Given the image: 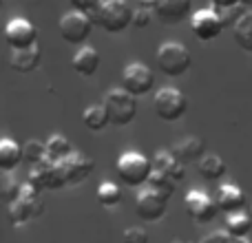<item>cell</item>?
Returning <instances> with one entry per match:
<instances>
[{
  "label": "cell",
  "instance_id": "35",
  "mask_svg": "<svg viewBox=\"0 0 252 243\" xmlns=\"http://www.w3.org/2000/svg\"><path fill=\"white\" fill-rule=\"evenodd\" d=\"M201 243H246V241H241V239H235V237H230L228 232H219V235H210V237H206Z\"/></svg>",
  "mask_w": 252,
  "mask_h": 243
},
{
  "label": "cell",
  "instance_id": "19",
  "mask_svg": "<svg viewBox=\"0 0 252 243\" xmlns=\"http://www.w3.org/2000/svg\"><path fill=\"white\" fill-rule=\"evenodd\" d=\"M151 161H153V170H159V173L168 175V177L175 179L177 183L186 177V166H184L170 151H157Z\"/></svg>",
  "mask_w": 252,
  "mask_h": 243
},
{
  "label": "cell",
  "instance_id": "30",
  "mask_svg": "<svg viewBox=\"0 0 252 243\" xmlns=\"http://www.w3.org/2000/svg\"><path fill=\"white\" fill-rule=\"evenodd\" d=\"M0 195H2V201H4V204L11 206L13 201L20 199V195H22V183L18 182V179L9 177V175H4L2 188H0Z\"/></svg>",
  "mask_w": 252,
  "mask_h": 243
},
{
  "label": "cell",
  "instance_id": "4",
  "mask_svg": "<svg viewBox=\"0 0 252 243\" xmlns=\"http://www.w3.org/2000/svg\"><path fill=\"white\" fill-rule=\"evenodd\" d=\"M102 106L106 109L109 122L113 126H128L137 115V100L124 89H111L104 95Z\"/></svg>",
  "mask_w": 252,
  "mask_h": 243
},
{
  "label": "cell",
  "instance_id": "11",
  "mask_svg": "<svg viewBox=\"0 0 252 243\" xmlns=\"http://www.w3.org/2000/svg\"><path fill=\"white\" fill-rule=\"evenodd\" d=\"M4 40L11 47V51H22L38 44V29L27 18H13L4 27Z\"/></svg>",
  "mask_w": 252,
  "mask_h": 243
},
{
  "label": "cell",
  "instance_id": "33",
  "mask_svg": "<svg viewBox=\"0 0 252 243\" xmlns=\"http://www.w3.org/2000/svg\"><path fill=\"white\" fill-rule=\"evenodd\" d=\"M69 2L75 11H82V13H97V9L102 7L100 0H69Z\"/></svg>",
  "mask_w": 252,
  "mask_h": 243
},
{
  "label": "cell",
  "instance_id": "28",
  "mask_svg": "<svg viewBox=\"0 0 252 243\" xmlns=\"http://www.w3.org/2000/svg\"><path fill=\"white\" fill-rule=\"evenodd\" d=\"M148 188H153L155 192H159V195H164L166 199H170L173 192H175V188H177V182L170 179L168 175L159 173V170H153L151 179H148Z\"/></svg>",
  "mask_w": 252,
  "mask_h": 243
},
{
  "label": "cell",
  "instance_id": "23",
  "mask_svg": "<svg viewBox=\"0 0 252 243\" xmlns=\"http://www.w3.org/2000/svg\"><path fill=\"white\" fill-rule=\"evenodd\" d=\"M71 152H73V146H71V142L64 135L53 133L47 139V161H51V164H62Z\"/></svg>",
  "mask_w": 252,
  "mask_h": 243
},
{
  "label": "cell",
  "instance_id": "26",
  "mask_svg": "<svg viewBox=\"0 0 252 243\" xmlns=\"http://www.w3.org/2000/svg\"><path fill=\"white\" fill-rule=\"evenodd\" d=\"M97 201H100V206H104V208H115V206L122 204V188L118 186L115 182H102L100 186H97V192H95Z\"/></svg>",
  "mask_w": 252,
  "mask_h": 243
},
{
  "label": "cell",
  "instance_id": "20",
  "mask_svg": "<svg viewBox=\"0 0 252 243\" xmlns=\"http://www.w3.org/2000/svg\"><path fill=\"white\" fill-rule=\"evenodd\" d=\"M71 64H73V71L78 75L91 78V75H95V71L100 69V53H97V49H93V47H82L75 51Z\"/></svg>",
  "mask_w": 252,
  "mask_h": 243
},
{
  "label": "cell",
  "instance_id": "8",
  "mask_svg": "<svg viewBox=\"0 0 252 243\" xmlns=\"http://www.w3.org/2000/svg\"><path fill=\"white\" fill-rule=\"evenodd\" d=\"M27 183H29L31 188H35L38 192L62 190L64 186H69L60 164H51V161H42V164H38V166H31L29 175H27Z\"/></svg>",
  "mask_w": 252,
  "mask_h": 243
},
{
  "label": "cell",
  "instance_id": "9",
  "mask_svg": "<svg viewBox=\"0 0 252 243\" xmlns=\"http://www.w3.org/2000/svg\"><path fill=\"white\" fill-rule=\"evenodd\" d=\"M184 208H186V214L195 223H213V219L219 213L217 199H213L201 188H195V190H190L184 197Z\"/></svg>",
  "mask_w": 252,
  "mask_h": 243
},
{
  "label": "cell",
  "instance_id": "7",
  "mask_svg": "<svg viewBox=\"0 0 252 243\" xmlns=\"http://www.w3.org/2000/svg\"><path fill=\"white\" fill-rule=\"evenodd\" d=\"M62 40L66 44H84L89 40L93 31V20L89 18V13L82 11H69L60 18V25H58Z\"/></svg>",
  "mask_w": 252,
  "mask_h": 243
},
{
  "label": "cell",
  "instance_id": "10",
  "mask_svg": "<svg viewBox=\"0 0 252 243\" xmlns=\"http://www.w3.org/2000/svg\"><path fill=\"white\" fill-rule=\"evenodd\" d=\"M155 87V75L142 62H133L122 71V89L128 91L133 97L148 95Z\"/></svg>",
  "mask_w": 252,
  "mask_h": 243
},
{
  "label": "cell",
  "instance_id": "18",
  "mask_svg": "<svg viewBox=\"0 0 252 243\" xmlns=\"http://www.w3.org/2000/svg\"><path fill=\"white\" fill-rule=\"evenodd\" d=\"M217 206H219V210L226 214L244 213V206H246L244 190H241L239 186H235V183H223V186L219 188Z\"/></svg>",
  "mask_w": 252,
  "mask_h": 243
},
{
  "label": "cell",
  "instance_id": "16",
  "mask_svg": "<svg viewBox=\"0 0 252 243\" xmlns=\"http://www.w3.org/2000/svg\"><path fill=\"white\" fill-rule=\"evenodd\" d=\"M192 0H157L155 13L166 25H177L190 13Z\"/></svg>",
  "mask_w": 252,
  "mask_h": 243
},
{
  "label": "cell",
  "instance_id": "3",
  "mask_svg": "<svg viewBox=\"0 0 252 243\" xmlns=\"http://www.w3.org/2000/svg\"><path fill=\"white\" fill-rule=\"evenodd\" d=\"M135 9L126 0H104L95 13V22L106 33H122L126 27L133 25Z\"/></svg>",
  "mask_w": 252,
  "mask_h": 243
},
{
  "label": "cell",
  "instance_id": "22",
  "mask_svg": "<svg viewBox=\"0 0 252 243\" xmlns=\"http://www.w3.org/2000/svg\"><path fill=\"white\" fill-rule=\"evenodd\" d=\"M20 161H25V148L18 142H13V139L4 137L0 142V168L4 173H9V170L18 168Z\"/></svg>",
  "mask_w": 252,
  "mask_h": 243
},
{
  "label": "cell",
  "instance_id": "14",
  "mask_svg": "<svg viewBox=\"0 0 252 243\" xmlns=\"http://www.w3.org/2000/svg\"><path fill=\"white\" fill-rule=\"evenodd\" d=\"M60 168H62V173H64L66 183H69V186H75V183H82L91 177L93 170H95V161H93V157L84 155V152L73 151L60 164Z\"/></svg>",
  "mask_w": 252,
  "mask_h": 243
},
{
  "label": "cell",
  "instance_id": "1",
  "mask_svg": "<svg viewBox=\"0 0 252 243\" xmlns=\"http://www.w3.org/2000/svg\"><path fill=\"white\" fill-rule=\"evenodd\" d=\"M115 173H118L120 182L124 186L137 188V186L148 183L151 173H153V161L137 151H126L120 155L118 164H115Z\"/></svg>",
  "mask_w": 252,
  "mask_h": 243
},
{
  "label": "cell",
  "instance_id": "2",
  "mask_svg": "<svg viewBox=\"0 0 252 243\" xmlns=\"http://www.w3.org/2000/svg\"><path fill=\"white\" fill-rule=\"evenodd\" d=\"M157 66L164 75L168 78H179L184 75L192 64V56L188 51L186 44L175 42V40H168V42L159 44L157 49Z\"/></svg>",
  "mask_w": 252,
  "mask_h": 243
},
{
  "label": "cell",
  "instance_id": "31",
  "mask_svg": "<svg viewBox=\"0 0 252 243\" xmlns=\"http://www.w3.org/2000/svg\"><path fill=\"white\" fill-rule=\"evenodd\" d=\"M219 11V16H221V20H223V25L226 27H232L235 29L237 27V22L241 20V18L248 13V9L244 7V4H237V7H230V9H217Z\"/></svg>",
  "mask_w": 252,
  "mask_h": 243
},
{
  "label": "cell",
  "instance_id": "36",
  "mask_svg": "<svg viewBox=\"0 0 252 243\" xmlns=\"http://www.w3.org/2000/svg\"><path fill=\"white\" fill-rule=\"evenodd\" d=\"M215 9H230V7H237L241 4V0H213Z\"/></svg>",
  "mask_w": 252,
  "mask_h": 243
},
{
  "label": "cell",
  "instance_id": "13",
  "mask_svg": "<svg viewBox=\"0 0 252 243\" xmlns=\"http://www.w3.org/2000/svg\"><path fill=\"white\" fill-rule=\"evenodd\" d=\"M166 204H168V199L164 195L155 192L153 188H144L135 197V214L142 221H159V219H164L166 208H168Z\"/></svg>",
  "mask_w": 252,
  "mask_h": 243
},
{
  "label": "cell",
  "instance_id": "12",
  "mask_svg": "<svg viewBox=\"0 0 252 243\" xmlns=\"http://www.w3.org/2000/svg\"><path fill=\"white\" fill-rule=\"evenodd\" d=\"M190 29L201 42H210V40L221 35L226 25H223L217 9H199V11H195L190 18Z\"/></svg>",
  "mask_w": 252,
  "mask_h": 243
},
{
  "label": "cell",
  "instance_id": "27",
  "mask_svg": "<svg viewBox=\"0 0 252 243\" xmlns=\"http://www.w3.org/2000/svg\"><path fill=\"white\" fill-rule=\"evenodd\" d=\"M235 42L241 51L252 53V11H248L235 27Z\"/></svg>",
  "mask_w": 252,
  "mask_h": 243
},
{
  "label": "cell",
  "instance_id": "32",
  "mask_svg": "<svg viewBox=\"0 0 252 243\" xmlns=\"http://www.w3.org/2000/svg\"><path fill=\"white\" fill-rule=\"evenodd\" d=\"M124 243H148V232L142 226H133L124 230Z\"/></svg>",
  "mask_w": 252,
  "mask_h": 243
},
{
  "label": "cell",
  "instance_id": "25",
  "mask_svg": "<svg viewBox=\"0 0 252 243\" xmlns=\"http://www.w3.org/2000/svg\"><path fill=\"white\" fill-rule=\"evenodd\" d=\"M250 230H252L250 214H246V213L228 214V219H226V232L230 237H235V239H244V237L250 235Z\"/></svg>",
  "mask_w": 252,
  "mask_h": 243
},
{
  "label": "cell",
  "instance_id": "5",
  "mask_svg": "<svg viewBox=\"0 0 252 243\" xmlns=\"http://www.w3.org/2000/svg\"><path fill=\"white\" fill-rule=\"evenodd\" d=\"M42 213H44V204H42V199H40V192L35 190V188H31L29 183L22 186L20 199L13 201V204L7 208L9 221H11L13 226H22V223L40 217Z\"/></svg>",
  "mask_w": 252,
  "mask_h": 243
},
{
  "label": "cell",
  "instance_id": "17",
  "mask_svg": "<svg viewBox=\"0 0 252 243\" xmlns=\"http://www.w3.org/2000/svg\"><path fill=\"white\" fill-rule=\"evenodd\" d=\"M40 62H42V51L38 44L22 49V51H11V56H9V66L16 73H33L40 66Z\"/></svg>",
  "mask_w": 252,
  "mask_h": 243
},
{
  "label": "cell",
  "instance_id": "21",
  "mask_svg": "<svg viewBox=\"0 0 252 243\" xmlns=\"http://www.w3.org/2000/svg\"><path fill=\"white\" fill-rule=\"evenodd\" d=\"M197 170H199V175L206 182H219V179L226 175L228 166L217 152H206L199 159V164H197Z\"/></svg>",
  "mask_w": 252,
  "mask_h": 243
},
{
  "label": "cell",
  "instance_id": "24",
  "mask_svg": "<svg viewBox=\"0 0 252 243\" xmlns=\"http://www.w3.org/2000/svg\"><path fill=\"white\" fill-rule=\"evenodd\" d=\"M82 124L87 126L89 130H95V133H100V130H104L106 126L111 124V122H109V115H106L104 106H102V104H93V106H89V109H84Z\"/></svg>",
  "mask_w": 252,
  "mask_h": 243
},
{
  "label": "cell",
  "instance_id": "34",
  "mask_svg": "<svg viewBox=\"0 0 252 243\" xmlns=\"http://www.w3.org/2000/svg\"><path fill=\"white\" fill-rule=\"evenodd\" d=\"M151 20H153L151 11H148V9H142V7H139L137 11H135V16H133V27H135V29H148Z\"/></svg>",
  "mask_w": 252,
  "mask_h": 243
},
{
  "label": "cell",
  "instance_id": "15",
  "mask_svg": "<svg viewBox=\"0 0 252 243\" xmlns=\"http://www.w3.org/2000/svg\"><path fill=\"white\" fill-rule=\"evenodd\" d=\"M170 152H173L184 166L195 164V161L199 164V159L206 155V144H204V139L197 137V135H188V137L179 139V142L170 148Z\"/></svg>",
  "mask_w": 252,
  "mask_h": 243
},
{
  "label": "cell",
  "instance_id": "39",
  "mask_svg": "<svg viewBox=\"0 0 252 243\" xmlns=\"http://www.w3.org/2000/svg\"><path fill=\"white\" fill-rule=\"evenodd\" d=\"M250 219H252V206H250Z\"/></svg>",
  "mask_w": 252,
  "mask_h": 243
},
{
  "label": "cell",
  "instance_id": "37",
  "mask_svg": "<svg viewBox=\"0 0 252 243\" xmlns=\"http://www.w3.org/2000/svg\"><path fill=\"white\" fill-rule=\"evenodd\" d=\"M137 2H139V7L148 9V11H155V7H157V0H137Z\"/></svg>",
  "mask_w": 252,
  "mask_h": 243
},
{
  "label": "cell",
  "instance_id": "6",
  "mask_svg": "<svg viewBox=\"0 0 252 243\" xmlns=\"http://www.w3.org/2000/svg\"><path fill=\"white\" fill-rule=\"evenodd\" d=\"M153 109H155V115L161 122H177L186 113L188 100L182 91H177V89H173V87H166L155 93Z\"/></svg>",
  "mask_w": 252,
  "mask_h": 243
},
{
  "label": "cell",
  "instance_id": "38",
  "mask_svg": "<svg viewBox=\"0 0 252 243\" xmlns=\"http://www.w3.org/2000/svg\"><path fill=\"white\" fill-rule=\"evenodd\" d=\"M241 4H244V7H246V9H248V11H250V9H252V0H241Z\"/></svg>",
  "mask_w": 252,
  "mask_h": 243
},
{
  "label": "cell",
  "instance_id": "29",
  "mask_svg": "<svg viewBox=\"0 0 252 243\" xmlns=\"http://www.w3.org/2000/svg\"><path fill=\"white\" fill-rule=\"evenodd\" d=\"M22 148H25V161L29 166H38V164H42V161H47V142L29 139Z\"/></svg>",
  "mask_w": 252,
  "mask_h": 243
}]
</instances>
